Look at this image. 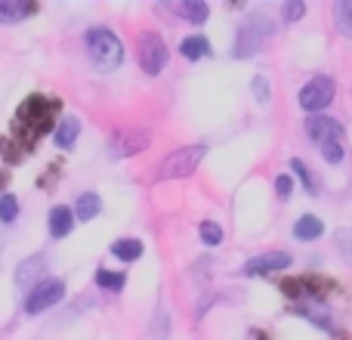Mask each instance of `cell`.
Wrapping results in <instances>:
<instances>
[{"label":"cell","mask_w":352,"mask_h":340,"mask_svg":"<svg viewBox=\"0 0 352 340\" xmlns=\"http://www.w3.org/2000/svg\"><path fill=\"white\" fill-rule=\"evenodd\" d=\"M56 111H59V103H56L53 96H28L22 103V109H19L16 115V127L22 130V146H31V142H37L43 134H47L50 127H53V118Z\"/></svg>","instance_id":"obj_1"},{"label":"cell","mask_w":352,"mask_h":340,"mask_svg":"<svg viewBox=\"0 0 352 340\" xmlns=\"http://www.w3.org/2000/svg\"><path fill=\"white\" fill-rule=\"evenodd\" d=\"M272 34V22L266 12H250L241 25H238V37L232 47V59H250L263 50V43Z\"/></svg>","instance_id":"obj_2"},{"label":"cell","mask_w":352,"mask_h":340,"mask_svg":"<svg viewBox=\"0 0 352 340\" xmlns=\"http://www.w3.org/2000/svg\"><path fill=\"white\" fill-rule=\"evenodd\" d=\"M84 43H87V53H90V59L96 62L99 68H118L124 62V43H121V37H118L111 28H105V25H96V28L87 31Z\"/></svg>","instance_id":"obj_3"},{"label":"cell","mask_w":352,"mask_h":340,"mask_svg":"<svg viewBox=\"0 0 352 340\" xmlns=\"http://www.w3.org/2000/svg\"><path fill=\"white\" fill-rule=\"evenodd\" d=\"M204 155H207V146H201V142L198 146L173 149V152L161 161V167L155 176H158V180H182V176H192L201 161H204Z\"/></svg>","instance_id":"obj_4"},{"label":"cell","mask_w":352,"mask_h":340,"mask_svg":"<svg viewBox=\"0 0 352 340\" xmlns=\"http://www.w3.org/2000/svg\"><path fill=\"white\" fill-rule=\"evenodd\" d=\"M334 96H337V81L331 78V74H316V78H309L303 87H300L297 103L303 111L318 115V111H324L331 103H334Z\"/></svg>","instance_id":"obj_5"},{"label":"cell","mask_w":352,"mask_h":340,"mask_svg":"<svg viewBox=\"0 0 352 340\" xmlns=\"http://www.w3.org/2000/svg\"><path fill=\"white\" fill-rule=\"evenodd\" d=\"M136 56H140V65L146 74H161L167 65V59H170V50H167L164 37L158 34V31H146V34H140V41H136Z\"/></svg>","instance_id":"obj_6"},{"label":"cell","mask_w":352,"mask_h":340,"mask_svg":"<svg viewBox=\"0 0 352 340\" xmlns=\"http://www.w3.org/2000/svg\"><path fill=\"white\" fill-rule=\"evenodd\" d=\"M62 297H65V281L43 279V281H37L28 291V297H25V312H28V316H41V312L53 310L56 304H62Z\"/></svg>","instance_id":"obj_7"},{"label":"cell","mask_w":352,"mask_h":340,"mask_svg":"<svg viewBox=\"0 0 352 340\" xmlns=\"http://www.w3.org/2000/svg\"><path fill=\"white\" fill-rule=\"evenodd\" d=\"M152 134L146 127H130V130H118L109 142V155L111 158H133L142 149H148Z\"/></svg>","instance_id":"obj_8"},{"label":"cell","mask_w":352,"mask_h":340,"mask_svg":"<svg viewBox=\"0 0 352 340\" xmlns=\"http://www.w3.org/2000/svg\"><path fill=\"white\" fill-rule=\"evenodd\" d=\"M291 263L294 260L287 251H263V254L250 257V260L244 263L241 273L248 275V279H254V275H272V273H285Z\"/></svg>","instance_id":"obj_9"},{"label":"cell","mask_w":352,"mask_h":340,"mask_svg":"<svg viewBox=\"0 0 352 340\" xmlns=\"http://www.w3.org/2000/svg\"><path fill=\"white\" fill-rule=\"evenodd\" d=\"M306 136H309L316 146H324V142L343 140V127H340V121H334V118L312 115V118H306Z\"/></svg>","instance_id":"obj_10"},{"label":"cell","mask_w":352,"mask_h":340,"mask_svg":"<svg viewBox=\"0 0 352 340\" xmlns=\"http://www.w3.org/2000/svg\"><path fill=\"white\" fill-rule=\"evenodd\" d=\"M281 291L287 294V297H294V300H300V297H322L324 291H328V281L324 279H287V281H281Z\"/></svg>","instance_id":"obj_11"},{"label":"cell","mask_w":352,"mask_h":340,"mask_svg":"<svg viewBox=\"0 0 352 340\" xmlns=\"http://www.w3.org/2000/svg\"><path fill=\"white\" fill-rule=\"evenodd\" d=\"M47 229H50V235H53V238L72 235V229H74V211H72V207H65V204H56L53 211H50V217H47Z\"/></svg>","instance_id":"obj_12"},{"label":"cell","mask_w":352,"mask_h":340,"mask_svg":"<svg viewBox=\"0 0 352 340\" xmlns=\"http://www.w3.org/2000/svg\"><path fill=\"white\" fill-rule=\"evenodd\" d=\"M43 263H47V257H43V254H31L28 260H22L16 266V275H12V279H16V285L19 288H28L31 281H37V275L43 273Z\"/></svg>","instance_id":"obj_13"},{"label":"cell","mask_w":352,"mask_h":340,"mask_svg":"<svg viewBox=\"0 0 352 340\" xmlns=\"http://www.w3.org/2000/svg\"><path fill=\"white\" fill-rule=\"evenodd\" d=\"M322 232H324V223L316 213H303V217H297V223H294V238H297V242H316V238H322Z\"/></svg>","instance_id":"obj_14"},{"label":"cell","mask_w":352,"mask_h":340,"mask_svg":"<svg viewBox=\"0 0 352 340\" xmlns=\"http://www.w3.org/2000/svg\"><path fill=\"white\" fill-rule=\"evenodd\" d=\"M78 136H80V121L72 115V118H62V121L56 124L53 142H56V149H72L74 142H78Z\"/></svg>","instance_id":"obj_15"},{"label":"cell","mask_w":352,"mask_h":340,"mask_svg":"<svg viewBox=\"0 0 352 340\" xmlns=\"http://www.w3.org/2000/svg\"><path fill=\"white\" fill-rule=\"evenodd\" d=\"M99 211H102V198H99L96 192H84V195H78V201H74V220H80V223L96 220Z\"/></svg>","instance_id":"obj_16"},{"label":"cell","mask_w":352,"mask_h":340,"mask_svg":"<svg viewBox=\"0 0 352 340\" xmlns=\"http://www.w3.org/2000/svg\"><path fill=\"white\" fill-rule=\"evenodd\" d=\"M173 12L182 19H188L192 25H204L207 16H210V6H207L204 0H182V3L173 6Z\"/></svg>","instance_id":"obj_17"},{"label":"cell","mask_w":352,"mask_h":340,"mask_svg":"<svg viewBox=\"0 0 352 340\" xmlns=\"http://www.w3.org/2000/svg\"><path fill=\"white\" fill-rule=\"evenodd\" d=\"M179 53H182V59L198 62V59H204V56H210V41H207L204 34H192L179 43Z\"/></svg>","instance_id":"obj_18"},{"label":"cell","mask_w":352,"mask_h":340,"mask_svg":"<svg viewBox=\"0 0 352 340\" xmlns=\"http://www.w3.org/2000/svg\"><path fill=\"white\" fill-rule=\"evenodd\" d=\"M142 251H146V244H142L140 238H118V242L111 244V254H115L121 263H133V260H140Z\"/></svg>","instance_id":"obj_19"},{"label":"cell","mask_w":352,"mask_h":340,"mask_svg":"<svg viewBox=\"0 0 352 340\" xmlns=\"http://www.w3.org/2000/svg\"><path fill=\"white\" fill-rule=\"evenodd\" d=\"M96 285L102 288V291H124V285H127V275L124 273H115V269H99L96 273Z\"/></svg>","instance_id":"obj_20"},{"label":"cell","mask_w":352,"mask_h":340,"mask_svg":"<svg viewBox=\"0 0 352 340\" xmlns=\"http://www.w3.org/2000/svg\"><path fill=\"white\" fill-rule=\"evenodd\" d=\"M28 12H31V6H25L22 0H0V22H6V25L19 22Z\"/></svg>","instance_id":"obj_21"},{"label":"cell","mask_w":352,"mask_h":340,"mask_svg":"<svg viewBox=\"0 0 352 340\" xmlns=\"http://www.w3.org/2000/svg\"><path fill=\"white\" fill-rule=\"evenodd\" d=\"M198 235L207 248H217V244L223 242V229H219V223H213V220H204V223L198 226Z\"/></svg>","instance_id":"obj_22"},{"label":"cell","mask_w":352,"mask_h":340,"mask_svg":"<svg viewBox=\"0 0 352 340\" xmlns=\"http://www.w3.org/2000/svg\"><path fill=\"white\" fill-rule=\"evenodd\" d=\"M337 12V28H340V34L352 37V0H340V3L334 6Z\"/></svg>","instance_id":"obj_23"},{"label":"cell","mask_w":352,"mask_h":340,"mask_svg":"<svg viewBox=\"0 0 352 340\" xmlns=\"http://www.w3.org/2000/svg\"><path fill=\"white\" fill-rule=\"evenodd\" d=\"M250 93H254V99L260 105H269V99H272V87H269L266 74H254V81H250Z\"/></svg>","instance_id":"obj_24"},{"label":"cell","mask_w":352,"mask_h":340,"mask_svg":"<svg viewBox=\"0 0 352 340\" xmlns=\"http://www.w3.org/2000/svg\"><path fill=\"white\" fill-rule=\"evenodd\" d=\"M334 244H337V254H340V260L352 266V229H340L334 235Z\"/></svg>","instance_id":"obj_25"},{"label":"cell","mask_w":352,"mask_h":340,"mask_svg":"<svg viewBox=\"0 0 352 340\" xmlns=\"http://www.w3.org/2000/svg\"><path fill=\"white\" fill-rule=\"evenodd\" d=\"M16 217H19V201H16V195H0V223H16Z\"/></svg>","instance_id":"obj_26"},{"label":"cell","mask_w":352,"mask_h":340,"mask_svg":"<svg viewBox=\"0 0 352 340\" xmlns=\"http://www.w3.org/2000/svg\"><path fill=\"white\" fill-rule=\"evenodd\" d=\"M291 170H294V173L300 176V182H303V189H306V192H309V195H316V192H318L316 180H312V170L306 167V164H303V161H300V158H294V161H291Z\"/></svg>","instance_id":"obj_27"},{"label":"cell","mask_w":352,"mask_h":340,"mask_svg":"<svg viewBox=\"0 0 352 340\" xmlns=\"http://www.w3.org/2000/svg\"><path fill=\"white\" fill-rule=\"evenodd\" d=\"M306 16V3L303 0H287L285 3V10H281V19H285L287 25H294V22H300V19Z\"/></svg>","instance_id":"obj_28"},{"label":"cell","mask_w":352,"mask_h":340,"mask_svg":"<svg viewBox=\"0 0 352 340\" xmlns=\"http://www.w3.org/2000/svg\"><path fill=\"white\" fill-rule=\"evenodd\" d=\"M275 195H278L281 201H287L294 195V180H291V173H278L275 176Z\"/></svg>","instance_id":"obj_29"}]
</instances>
